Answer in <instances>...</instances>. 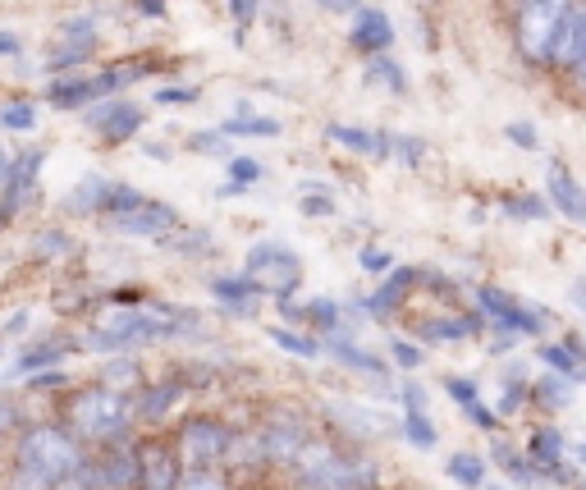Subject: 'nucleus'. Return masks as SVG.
I'll return each instance as SVG.
<instances>
[{
  "label": "nucleus",
  "mask_w": 586,
  "mask_h": 490,
  "mask_svg": "<svg viewBox=\"0 0 586 490\" xmlns=\"http://www.w3.org/2000/svg\"><path fill=\"white\" fill-rule=\"evenodd\" d=\"M19 458L28 468L46 472L51 481H65V477L78 472V445L65 432H55V426H38V432H28L23 445H19Z\"/></svg>",
  "instance_id": "obj_1"
},
{
  "label": "nucleus",
  "mask_w": 586,
  "mask_h": 490,
  "mask_svg": "<svg viewBox=\"0 0 586 490\" xmlns=\"http://www.w3.org/2000/svg\"><path fill=\"white\" fill-rule=\"evenodd\" d=\"M74 422H78V432L83 436H115V432H125V422H129V400L119 390L102 385V390H83L78 400H74Z\"/></svg>",
  "instance_id": "obj_2"
},
{
  "label": "nucleus",
  "mask_w": 586,
  "mask_h": 490,
  "mask_svg": "<svg viewBox=\"0 0 586 490\" xmlns=\"http://www.w3.org/2000/svg\"><path fill=\"white\" fill-rule=\"evenodd\" d=\"M298 257L285 248V243H257V248L248 253V280L262 289V294H275V298H285L294 285H298Z\"/></svg>",
  "instance_id": "obj_3"
},
{
  "label": "nucleus",
  "mask_w": 586,
  "mask_h": 490,
  "mask_svg": "<svg viewBox=\"0 0 586 490\" xmlns=\"http://www.w3.org/2000/svg\"><path fill=\"white\" fill-rule=\"evenodd\" d=\"M568 10V0H522V14H518V42L532 60H545L550 55V42H554V28H560Z\"/></svg>",
  "instance_id": "obj_4"
},
{
  "label": "nucleus",
  "mask_w": 586,
  "mask_h": 490,
  "mask_svg": "<svg viewBox=\"0 0 586 490\" xmlns=\"http://www.w3.org/2000/svg\"><path fill=\"white\" fill-rule=\"evenodd\" d=\"M110 225L119 234H134V238H166L174 230V211L166 202H151V198H138L129 202L125 211H115Z\"/></svg>",
  "instance_id": "obj_5"
},
{
  "label": "nucleus",
  "mask_w": 586,
  "mask_h": 490,
  "mask_svg": "<svg viewBox=\"0 0 586 490\" xmlns=\"http://www.w3.org/2000/svg\"><path fill=\"white\" fill-rule=\"evenodd\" d=\"M376 481V468L362 464V458H330L326 468L302 472V490H366Z\"/></svg>",
  "instance_id": "obj_6"
},
{
  "label": "nucleus",
  "mask_w": 586,
  "mask_h": 490,
  "mask_svg": "<svg viewBox=\"0 0 586 490\" xmlns=\"http://www.w3.org/2000/svg\"><path fill=\"white\" fill-rule=\"evenodd\" d=\"M481 308L496 317L509 334H541V330H545V317H541V312L522 308V302H513V298L500 294V289H481Z\"/></svg>",
  "instance_id": "obj_7"
},
{
  "label": "nucleus",
  "mask_w": 586,
  "mask_h": 490,
  "mask_svg": "<svg viewBox=\"0 0 586 490\" xmlns=\"http://www.w3.org/2000/svg\"><path fill=\"white\" fill-rule=\"evenodd\" d=\"M586 55V6H568L560 28H554V42H550V55L554 65H577Z\"/></svg>",
  "instance_id": "obj_8"
},
{
  "label": "nucleus",
  "mask_w": 586,
  "mask_h": 490,
  "mask_svg": "<svg viewBox=\"0 0 586 490\" xmlns=\"http://www.w3.org/2000/svg\"><path fill=\"white\" fill-rule=\"evenodd\" d=\"M125 83V70H110L97 78H70V83H51V106H83V102H97L106 92H115Z\"/></svg>",
  "instance_id": "obj_9"
},
{
  "label": "nucleus",
  "mask_w": 586,
  "mask_h": 490,
  "mask_svg": "<svg viewBox=\"0 0 586 490\" xmlns=\"http://www.w3.org/2000/svg\"><path fill=\"white\" fill-rule=\"evenodd\" d=\"M545 189H550V202L560 206L573 225H586V193H582V183L564 166H550L545 170Z\"/></svg>",
  "instance_id": "obj_10"
},
{
  "label": "nucleus",
  "mask_w": 586,
  "mask_h": 490,
  "mask_svg": "<svg viewBox=\"0 0 586 490\" xmlns=\"http://www.w3.org/2000/svg\"><path fill=\"white\" fill-rule=\"evenodd\" d=\"M87 125L97 129L102 138H110V142H125V138H134V134L142 129V110L129 106V102L102 106V110H87Z\"/></svg>",
  "instance_id": "obj_11"
},
{
  "label": "nucleus",
  "mask_w": 586,
  "mask_h": 490,
  "mask_svg": "<svg viewBox=\"0 0 586 490\" xmlns=\"http://www.w3.org/2000/svg\"><path fill=\"white\" fill-rule=\"evenodd\" d=\"M183 454L202 468V464H211V458L230 454V436L215 422H189V426H183Z\"/></svg>",
  "instance_id": "obj_12"
},
{
  "label": "nucleus",
  "mask_w": 586,
  "mask_h": 490,
  "mask_svg": "<svg viewBox=\"0 0 586 490\" xmlns=\"http://www.w3.org/2000/svg\"><path fill=\"white\" fill-rule=\"evenodd\" d=\"M138 481H142V490H174L179 486L174 458L161 445H142L138 449Z\"/></svg>",
  "instance_id": "obj_13"
},
{
  "label": "nucleus",
  "mask_w": 586,
  "mask_h": 490,
  "mask_svg": "<svg viewBox=\"0 0 586 490\" xmlns=\"http://www.w3.org/2000/svg\"><path fill=\"white\" fill-rule=\"evenodd\" d=\"M38 170H42V151H19V161H10V174H6L10 202H6V211L28 206V198H33V189H38Z\"/></svg>",
  "instance_id": "obj_14"
},
{
  "label": "nucleus",
  "mask_w": 586,
  "mask_h": 490,
  "mask_svg": "<svg viewBox=\"0 0 586 490\" xmlns=\"http://www.w3.org/2000/svg\"><path fill=\"white\" fill-rule=\"evenodd\" d=\"M353 46L372 51V55L390 51V46H394V28H390V19H385L381 10H358V19H353Z\"/></svg>",
  "instance_id": "obj_15"
},
{
  "label": "nucleus",
  "mask_w": 586,
  "mask_h": 490,
  "mask_svg": "<svg viewBox=\"0 0 586 490\" xmlns=\"http://www.w3.org/2000/svg\"><path fill=\"white\" fill-rule=\"evenodd\" d=\"M262 445H266L262 454L275 458V464H294L298 449L307 445V432H302L298 422H280V426H270V432L262 436Z\"/></svg>",
  "instance_id": "obj_16"
},
{
  "label": "nucleus",
  "mask_w": 586,
  "mask_h": 490,
  "mask_svg": "<svg viewBox=\"0 0 586 490\" xmlns=\"http://www.w3.org/2000/svg\"><path fill=\"white\" fill-rule=\"evenodd\" d=\"M326 134H330V142L358 151V157H376V151L390 147V138H376V134H366V129H349V125H330Z\"/></svg>",
  "instance_id": "obj_17"
},
{
  "label": "nucleus",
  "mask_w": 586,
  "mask_h": 490,
  "mask_svg": "<svg viewBox=\"0 0 586 490\" xmlns=\"http://www.w3.org/2000/svg\"><path fill=\"white\" fill-rule=\"evenodd\" d=\"M564 436L560 432H554V426H541V432L528 440V458H532V464H541V468H550L554 472V464H560V458H564Z\"/></svg>",
  "instance_id": "obj_18"
},
{
  "label": "nucleus",
  "mask_w": 586,
  "mask_h": 490,
  "mask_svg": "<svg viewBox=\"0 0 586 490\" xmlns=\"http://www.w3.org/2000/svg\"><path fill=\"white\" fill-rule=\"evenodd\" d=\"M179 400H183V385H174V381H170V385L147 390V394H142V404H138V413H142V417H151V422H161V417H166Z\"/></svg>",
  "instance_id": "obj_19"
},
{
  "label": "nucleus",
  "mask_w": 586,
  "mask_h": 490,
  "mask_svg": "<svg viewBox=\"0 0 586 490\" xmlns=\"http://www.w3.org/2000/svg\"><path fill=\"white\" fill-rule=\"evenodd\" d=\"M0 129H10V134H33V129H38V106H33V102H6V106H0Z\"/></svg>",
  "instance_id": "obj_20"
},
{
  "label": "nucleus",
  "mask_w": 586,
  "mask_h": 490,
  "mask_svg": "<svg viewBox=\"0 0 586 490\" xmlns=\"http://www.w3.org/2000/svg\"><path fill=\"white\" fill-rule=\"evenodd\" d=\"M413 285V270H394L390 275V285L372 298V308H366V312H372V317H385V312H394L398 308V298H404V289Z\"/></svg>",
  "instance_id": "obj_21"
},
{
  "label": "nucleus",
  "mask_w": 586,
  "mask_h": 490,
  "mask_svg": "<svg viewBox=\"0 0 586 490\" xmlns=\"http://www.w3.org/2000/svg\"><path fill=\"white\" fill-rule=\"evenodd\" d=\"M221 134H234V138H280V119H262V115H248V119H225Z\"/></svg>",
  "instance_id": "obj_22"
},
{
  "label": "nucleus",
  "mask_w": 586,
  "mask_h": 490,
  "mask_svg": "<svg viewBox=\"0 0 586 490\" xmlns=\"http://www.w3.org/2000/svg\"><path fill=\"white\" fill-rule=\"evenodd\" d=\"M449 477H454L458 486H468V490H481L486 464H481L477 454H454V458H449Z\"/></svg>",
  "instance_id": "obj_23"
},
{
  "label": "nucleus",
  "mask_w": 586,
  "mask_h": 490,
  "mask_svg": "<svg viewBox=\"0 0 586 490\" xmlns=\"http://www.w3.org/2000/svg\"><path fill=\"white\" fill-rule=\"evenodd\" d=\"M462 334H472V321L468 317H449V321H426L422 326V340H436V344H454Z\"/></svg>",
  "instance_id": "obj_24"
},
{
  "label": "nucleus",
  "mask_w": 586,
  "mask_h": 490,
  "mask_svg": "<svg viewBox=\"0 0 586 490\" xmlns=\"http://www.w3.org/2000/svg\"><path fill=\"white\" fill-rule=\"evenodd\" d=\"M330 353H334L339 362H349L353 372H362V376H381V358L362 353V349H353V344H344V340H330Z\"/></svg>",
  "instance_id": "obj_25"
},
{
  "label": "nucleus",
  "mask_w": 586,
  "mask_h": 490,
  "mask_svg": "<svg viewBox=\"0 0 586 490\" xmlns=\"http://www.w3.org/2000/svg\"><path fill=\"white\" fill-rule=\"evenodd\" d=\"M366 78H372L376 87H390V92H398V97H404V92H408V78H404V70H398L394 60H372V65H366Z\"/></svg>",
  "instance_id": "obj_26"
},
{
  "label": "nucleus",
  "mask_w": 586,
  "mask_h": 490,
  "mask_svg": "<svg viewBox=\"0 0 586 490\" xmlns=\"http://www.w3.org/2000/svg\"><path fill=\"white\" fill-rule=\"evenodd\" d=\"M334 413H339V422L344 426H353L358 436H376V432H385V417L376 413V417H366V408H349V404H334Z\"/></svg>",
  "instance_id": "obj_27"
},
{
  "label": "nucleus",
  "mask_w": 586,
  "mask_h": 490,
  "mask_svg": "<svg viewBox=\"0 0 586 490\" xmlns=\"http://www.w3.org/2000/svg\"><path fill=\"white\" fill-rule=\"evenodd\" d=\"M270 340H275V349H285V353H294V358H317L321 353V344L317 340H302L298 330H270Z\"/></svg>",
  "instance_id": "obj_28"
},
{
  "label": "nucleus",
  "mask_w": 586,
  "mask_h": 490,
  "mask_svg": "<svg viewBox=\"0 0 586 490\" xmlns=\"http://www.w3.org/2000/svg\"><path fill=\"white\" fill-rule=\"evenodd\" d=\"M65 353H70V344H42V349H33V353H23L14 372H42V366H55Z\"/></svg>",
  "instance_id": "obj_29"
},
{
  "label": "nucleus",
  "mask_w": 586,
  "mask_h": 490,
  "mask_svg": "<svg viewBox=\"0 0 586 490\" xmlns=\"http://www.w3.org/2000/svg\"><path fill=\"white\" fill-rule=\"evenodd\" d=\"M102 481H106V486H129V481H138V458L115 454L110 464L102 468Z\"/></svg>",
  "instance_id": "obj_30"
},
{
  "label": "nucleus",
  "mask_w": 586,
  "mask_h": 490,
  "mask_svg": "<svg viewBox=\"0 0 586 490\" xmlns=\"http://www.w3.org/2000/svg\"><path fill=\"white\" fill-rule=\"evenodd\" d=\"M541 358H545V362H550L560 376H568V381H573V376H577V358H582V349H577V344H568V349H554V344H545V349H541Z\"/></svg>",
  "instance_id": "obj_31"
},
{
  "label": "nucleus",
  "mask_w": 586,
  "mask_h": 490,
  "mask_svg": "<svg viewBox=\"0 0 586 490\" xmlns=\"http://www.w3.org/2000/svg\"><path fill=\"white\" fill-rule=\"evenodd\" d=\"M404 432H408V440L417 445V449H436V426H430V417L426 413H408V422H404Z\"/></svg>",
  "instance_id": "obj_32"
},
{
  "label": "nucleus",
  "mask_w": 586,
  "mask_h": 490,
  "mask_svg": "<svg viewBox=\"0 0 586 490\" xmlns=\"http://www.w3.org/2000/svg\"><path fill=\"white\" fill-rule=\"evenodd\" d=\"M106 189H110V183H106V179H83V183H78V189H74L78 198H70V206H74V211H87V206H102Z\"/></svg>",
  "instance_id": "obj_33"
},
{
  "label": "nucleus",
  "mask_w": 586,
  "mask_h": 490,
  "mask_svg": "<svg viewBox=\"0 0 586 490\" xmlns=\"http://www.w3.org/2000/svg\"><path fill=\"white\" fill-rule=\"evenodd\" d=\"M330 458H334V449H330V445H312V440H307V445L298 449V458H294V464H298L302 472H312V468H326Z\"/></svg>",
  "instance_id": "obj_34"
},
{
  "label": "nucleus",
  "mask_w": 586,
  "mask_h": 490,
  "mask_svg": "<svg viewBox=\"0 0 586 490\" xmlns=\"http://www.w3.org/2000/svg\"><path fill=\"white\" fill-rule=\"evenodd\" d=\"M10 490H51V477L46 472H38V468H19L14 472V481H10Z\"/></svg>",
  "instance_id": "obj_35"
},
{
  "label": "nucleus",
  "mask_w": 586,
  "mask_h": 490,
  "mask_svg": "<svg viewBox=\"0 0 586 490\" xmlns=\"http://www.w3.org/2000/svg\"><path fill=\"white\" fill-rule=\"evenodd\" d=\"M496 458H500V464H504V468H509L518 481H532V458H528V464H522V458H518L509 445H496Z\"/></svg>",
  "instance_id": "obj_36"
},
{
  "label": "nucleus",
  "mask_w": 586,
  "mask_h": 490,
  "mask_svg": "<svg viewBox=\"0 0 586 490\" xmlns=\"http://www.w3.org/2000/svg\"><path fill=\"white\" fill-rule=\"evenodd\" d=\"M302 317H307V321H317V326H334V321H339V308H334L330 298H312V308H307Z\"/></svg>",
  "instance_id": "obj_37"
},
{
  "label": "nucleus",
  "mask_w": 586,
  "mask_h": 490,
  "mask_svg": "<svg viewBox=\"0 0 586 490\" xmlns=\"http://www.w3.org/2000/svg\"><path fill=\"white\" fill-rule=\"evenodd\" d=\"M362 270H372V275H390L394 270V257L381 253V248H362Z\"/></svg>",
  "instance_id": "obj_38"
},
{
  "label": "nucleus",
  "mask_w": 586,
  "mask_h": 490,
  "mask_svg": "<svg viewBox=\"0 0 586 490\" xmlns=\"http://www.w3.org/2000/svg\"><path fill=\"white\" fill-rule=\"evenodd\" d=\"M390 353H394V362H398V366H408V372H413V366H422V349H417V344H408V340H394V344H390Z\"/></svg>",
  "instance_id": "obj_39"
},
{
  "label": "nucleus",
  "mask_w": 586,
  "mask_h": 490,
  "mask_svg": "<svg viewBox=\"0 0 586 490\" xmlns=\"http://www.w3.org/2000/svg\"><path fill=\"white\" fill-rule=\"evenodd\" d=\"M174 490H225V486L215 481L211 472H202V468H198V472H189V477H179V486H174Z\"/></svg>",
  "instance_id": "obj_40"
},
{
  "label": "nucleus",
  "mask_w": 586,
  "mask_h": 490,
  "mask_svg": "<svg viewBox=\"0 0 586 490\" xmlns=\"http://www.w3.org/2000/svg\"><path fill=\"white\" fill-rule=\"evenodd\" d=\"M504 206L513 211V216H545V202L541 198H509Z\"/></svg>",
  "instance_id": "obj_41"
},
{
  "label": "nucleus",
  "mask_w": 586,
  "mask_h": 490,
  "mask_svg": "<svg viewBox=\"0 0 586 490\" xmlns=\"http://www.w3.org/2000/svg\"><path fill=\"white\" fill-rule=\"evenodd\" d=\"M445 390L454 394L458 404H472V400H477V385H472L468 376H449V381H445Z\"/></svg>",
  "instance_id": "obj_42"
},
{
  "label": "nucleus",
  "mask_w": 586,
  "mask_h": 490,
  "mask_svg": "<svg viewBox=\"0 0 586 490\" xmlns=\"http://www.w3.org/2000/svg\"><path fill=\"white\" fill-rule=\"evenodd\" d=\"M541 400H550V404H564V400H568V376L541 381Z\"/></svg>",
  "instance_id": "obj_43"
},
{
  "label": "nucleus",
  "mask_w": 586,
  "mask_h": 490,
  "mask_svg": "<svg viewBox=\"0 0 586 490\" xmlns=\"http://www.w3.org/2000/svg\"><path fill=\"white\" fill-rule=\"evenodd\" d=\"M92 46L83 42V46H70V51H51V70H65V65H78V60L87 55Z\"/></svg>",
  "instance_id": "obj_44"
},
{
  "label": "nucleus",
  "mask_w": 586,
  "mask_h": 490,
  "mask_svg": "<svg viewBox=\"0 0 586 490\" xmlns=\"http://www.w3.org/2000/svg\"><path fill=\"white\" fill-rule=\"evenodd\" d=\"M230 174H234V183H253V179H262V166L257 161H230Z\"/></svg>",
  "instance_id": "obj_45"
},
{
  "label": "nucleus",
  "mask_w": 586,
  "mask_h": 490,
  "mask_svg": "<svg viewBox=\"0 0 586 490\" xmlns=\"http://www.w3.org/2000/svg\"><path fill=\"white\" fill-rule=\"evenodd\" d=\"M330 211H334L330 198H312V193L302 198V216H330Z\"/></svg>",
  "instance_id": "obj_46"
},
{
  "label": "nucleus",
  "mask_w": 586,
  "mask_h": 490,
  "mask_svg": "<svg viewBox=\"0 0 586 490\" xmlns=\"http://www.w3.org/2000/svg\"><path fill=\"white\" fill-rule=\"evenodd\" d=\"M462 408H468V417H472L477 426H496V417H500V413H490V408H486L481 400H472V404H462Z\"/></svg>",
  "instance_id": "obj_47"
},
{
  "label": "nucleus",
  "mask_w": 586,
  "mask_h": 490,
  "mask_svg": "<svg viewBox=\"0 0 586 490\" xmlns=\"http://www.w3.org/2000/svg\"><path fill=\"white\" fill-rule=\"evenodd\" d=\"M321 10H330V14H358V6L362 0H317Z\"/></svg>",
  "instance_id": "obj_48"
},
{
  "label": "nucleus",
  "mask_w": 586,
  "mask_h": 490,
  "mask_svg": "<svg viewBox=\"0 0 586 490\" xmlns=\"http://www.w3.org/2000/svg\"><path fill=\"white\" fill-rule=\"evenodd\" d=\"M509 138H513L518 147H536V129H532V125H509Z\"/></svg>",
  "instance_id": "obj_49"
},
{
  "label": "nucleus",
  "mask_w": 586,
  "mask_h": 490,
  "mask_svg": "<svg viewBox=\"0 0 586 490\" xmlns=\"http://www.w3.org/2000/svg\"><path fill=\"white\" fill-rule=\"evenodd\" d=\"M134 376H138L134 362H115V366H110V381H115V385H119V381H134Z\"/></svg>",
  "instance_id": "obj_50"
},
{
  "label": "nucleus",
  "mask_w": 586,
  "mask_h": 490,
  "mask_svg": "<svg viewBox=\"0 0 586 490\" xmlns=\"http://www.w3.org/2000/svg\"><path fill=\"white\" fill-rule=\"evenodd\" d=\"M404 400H408V413H426V394H422L417 385H408V390H404Z\"/></svg>",
  "instance_id": "obj_51"
},
{
  "label": "nucleus",
  "mask_w": 586,
  "mask_h": 490,
  "mask_svg": "<svg viewBox=\"0 0 586 490\" xmlns=\"http://www.w3.org/2000/svg\"><path fill=\"white\" fill-rule=\"evenodd\" d=\"M33 385H38V390H46V385H65V376H60L55 366H46V372H38V376H33Z\"/></svg>",
  "instance_id": "obj_52"
},
{
  "label": "nucleus",
  "mask_w": 586,
  "mask_h": 490,
  "mask_svg": "<svg viewBox=\"0 0 586 490\" xmlns=\"http://www.w3.org/2000/svg\"><path fill=\"white\" fill-rule=\"evenodd\" d=\"M253 6H257V0H230V10H234L238 23H248V19H253Z\"/></svg>",
  "instance_id": "obj_53"
},
{
  "label": "nucleus",
  "mask_w": 586,
  "mask_h": 490,
  "mask_svg": "<svg viewBox=\"0 0 586 490\" xmlns=\"http://www.w3.org/2000/svg\"><path fill=\"white\" fill-rule=\"evenodd\" d=\"M189 97H193V92H183V87H161V92H157L161 106H166V102H189Z\"/></svg>",
  "instance_id": "obj_54"
},
{
  "label": "nucleus",
  "mask_w": 586,
  "mask_h": 490,
  "mask_svg": "<svg viewBox=\"0 0 586 490\" xmlns=\"http://www.w3.org/2000/svg\"><path fill=\"white\" fill-rule=\"evenodd\" d=\"M42 253H70V238H65V234L51 238V234H46V238H42Z\"/></svg>",
  "instance_id": "obj_55"
},
{
  "label": "nucleus",
  "mask_w": 586,
  "mask_h": 490,
  "mask_svg": "<svg viewBox=\"0 0 586 490\" xmlns=\"http://www.w3.org/2000/svg\"><path fill=\"white\" fill-rule=\"evenodd\" d=\"M398 151H404V161H408V166H417V161H422V142H413V138L398 142Z\"/></svg>",
  "instance_id": "obj_56"
},
{
  "label": "nucleus",
  "mask_w": 586,
  "mask_h": 490,
  "mask_svg": "<svg viewBox=\"0 0 586 490\" xmlns=\"http://www.w3.org/2000/svg\"><path fill=\"white\" fill-rule=\"evenodd\" d=\"M568 302H573L577 312H586V280H577V285L568 289Z\"/></svg>",
  "instance_id": "obj_57"
},
{
  "label": "nucleus",
  "mask_w": 586,
  "mask_h": 490,
  "mask_svg": "<svg viewBox=\"0 0 586 490\" xmlns=\"http://www.w3.org/2000/svg\"><path fill=\"white\" fill-rule=\"evenodd\" d=\"M0 55H19V38H10V33H0Z\"/></svg>",
  "instance_id": "obj_58"
},
{
  "label": "nucleus",
  "mask_w": 586,
  "mask_h": 490,
  "mask_svg": "<svg viewBox=\"0 0 586 490\" xmlns=\"http://www.w3.org/2000/svg\"><path fill=\"white\" fill-rule=\"evenodd\" d=\"M564 454H568V458H573V464H582V468H586V440H582V445H573V449H568V445H564Z\"/></svg>",
  "instance_id": "obj_59"
},
{
  "label": "nucleus",
  "mask_w": 586,
  "mask_h": 490,
  "mask_svg": "<svg viewBox=\"0 0 586 490\" xmlns=\"http://www.w3.org/2000/svg\"><path fill=\"white\" fill-rule=\"evenodd\" d=\"M142 14H166V0H138Z\"/></svg>",
  "instance_id": "obj_60"
},
{
  "label": "nucleus",
  "mask_w": 586,
  "mask_h": 490,
  "mask_svg": "<svg viewBox=\"0 0 586 490\" xmlns=\"http://www.w3.org/2000/svg\"><path fill=\"white\" fill-rule=\"evenodd\" d=\"M573 70H577V83H582V87H586V55H582V60H577V65H573Z\"/></svg>",
  "instance_id": "obj_61"
},
{
  "label": "nucleus",
  "mask_w": 586,
  "mask_h": 490,
  "mask_svg": "<svg viewBox=\"0 0 586 490\" xmlns=\"http://www.w3.org/2000/svg\"><path fill=\"white\" fill-rule=\"evenodd\" d=\"M10 174V161H6V151H0V179H6Z\"/></svg>",
  "instance_id": "obj_62"
},
{
  "label": "nucleus",
  "mask_w": 586,
  "mask_h": 490,
  "mask_svg": "<svg viewBox=\"0 0 586 490\" xmlns=\"http://www.w3.org/2000/svg\"><path fill=\"white\" fill-rule=\"evenodd\" d=\"M481 490H509V486H500V481H481Z\"/></svg>",
  "instance_id": "obj_63"
}]
</instances>
